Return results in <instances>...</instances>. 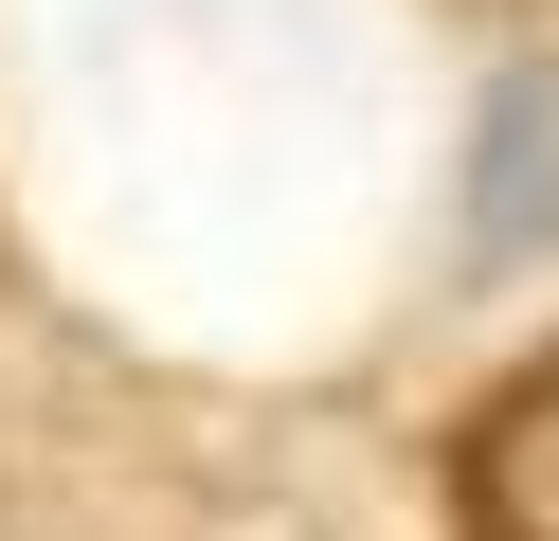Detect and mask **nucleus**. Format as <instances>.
I'll return each instance as SVG.
<instances>
[{"label": "nucleus", "mask_w": 559, "mask_h": 541, "mask_svg": "<svg viewBox=\"0 0 559 541\" xmlns=\"http://www.w3.org/2000/svg\"><path fill=\"white\" fill-rule=\"evenodd\" d=\"M559 252V55H506L469 108V271H542Z\"/></svg>", "instance_id": "f257e3e1"}, {"label": "nucleus", "mask_w": 559, "mask_h": 541, "mask_svg": "<svg viewBox=\"0 0 559 541\" xmlns=\"http://www.w3.org/2000/svg\"><path fill=\"white\" fill-rule=\"evenodd\" d=\"M451 541H559V343L469 397V433H451Z\"/></svg>", "instance_id": "f03ea898"}]
</instances>
